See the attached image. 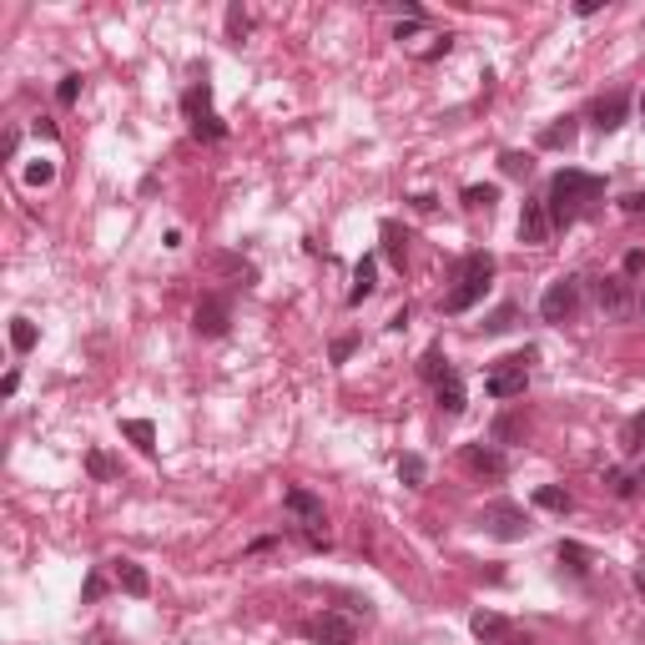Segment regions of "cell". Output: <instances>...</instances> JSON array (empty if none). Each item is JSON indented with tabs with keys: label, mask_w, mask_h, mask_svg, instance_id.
<instances>
[{
	"label": "cell",
	"mask_w": 645,
	"mask_h": 645,
	"mask_svg": "<svg viewBox=\"0 0 645 645\" xmlns=\"http://www.w3.org/2000/svg\"><path fill=\"white\" fill-rule=\"evenodd\" d=\"M605 197V182L590 172H560L550 182V197H545V207H550V222L555 227H575V222L590 212V207Z\"/></svg>",
	"instance_id": "obj_1"
},
{
	"label": "cell",
	"mask_w": 645,
	"mask_h": 645,
	"mask_svg": "<svg viewBox=\"0 0 645 645\" xmlns=\"http://www.w3.org/2000/svg\"><path fill=\"white\" fill-rule=\"evenodd\" d=\"M489 278H494V257L489 252H469L454 272V287L444 293V313H469L474 303L489 293Z\"/></svg>",
	"instance_id": "obj_2"
},
{
	"label": "cell",
	"mask_w": 645,
	"mask_h": 645,
	"mask_svg": "<svg viewBox=\"0 0 645 645\" xmlns=\"http://www.w3.org/2000/svg\"><path fill=\"white\" fill-rule=\"evenodd\" d=\"M580 298H585V278H560V283L545 287L539 313H545V323H570L580 313Z\"/></svg>",
	"instance_id": "obj_3"
},
{
	"label": "cell",
	"mask_w": 645,
	"mask_h": 645,
	"mask_svg": "<svg viewBox=\"0 0 645 645\" xmlns=\"http://www.w3.org/2000/svg\"><path fill=\"white\" fill-rule=\"evenodd\" d=\"M524 383H530V353H509V358H499L494 368H489L484 389L494 398H520Z\"/></svg>",
	"instance_id": "obj_4"
},
{
	"label": "cell",
	"mask_w": 645,
	"mask_h": 645,
	"mask_svg": "<svg viewBox=\"0 0 645 645\" xmlns=\"http://www.w3.org/2000/svg\"><path fill=\"white\" fill-rule=\"evenodd\" d=\"M303 635L318 645H353L358 641V620L353 615H338V610H323V615H308L303 620Z\"/></svg>",
	"instance_id": "obj_5"
},
{
	"label": "cell",
	"mask_w": 645,
	"mask_h": 645,
	"mask_svg": "<svg viewBox=\"0 0 645 645\" xmlns=\"http://www.w3.org/2000/svg\"><path fill=\"white\" fill-rule=\"evenodd\" d=\"M479 524H484V535H494V539H524V535H530V520H524V509H520V504H509V499L484 504Z\"/></svg>",
	"instance_id": "obj_6"
},
{
	"label": "cell",
	"mask_w": 645,
	"mask_h": 645,
	"mask_svg": "<svg viewBox=\"0 0 645 645\" xmlns=\"http://www.w3.org/2000/svg\"><path fill=\"white\" fill-rule=\"evenodd\" d=\"M192 328L202 333V338H222V333L232 328V303L217 298V293H207V298L197 303V313H192Z\"/></svg>",
	"instance_id": "obj_7"
},
{
	"label": "cell",
	"mask_w": 645,
	"mask_h": 645,
	"mask_svg": "<svg viewBox=\"0 0 645 645\" xmlns=\"http://www.w3.org/2000/svg\"><path fill=\"white\" fill-rule=\"evenodd\" d=\"M595 303H600V313L625 318V313H635V287H630L625 278H600V283H595Z\"/></svg>",
	"instance_id": "obj_8"
},
{
	"label": "cell",
	"mask_w": 645,
	"mask_h": 645,
	"mask_svg": "<svg viewBox=\"0 0 645 645\" xmlns=\"http://www.w3.org/2000/svg\"><path fill=\"white\" fill-rule=\"evenodd\" d=\"M555 232V222H550V207H545V197H530L520 212V237L524 242H545V237Z\"/></svg>",
	"instance_id": "obj_9"
},
{
	"label": "cell",
	"mask_w": 645,
	"mask_h": 645,
	"mask_svg": "<svg viewBox=\"0 0 645 645\" xmlns=\"http://www.w3.org/2000/svg\"><path fill=\"white\" fill-rule=\"evenodd\" d=\"M283 509L298 524H328V520H323V499H318L313 489H287V494H283Z\"/></svg>",
	"instance_id": "obj_10"
},
{
	"label": "cell",
	"mask_w": 645,
	"mask_h": 645,
	"mask_svg": "<svg viewBox=\"0 0 645 645\" xmlns=\"http://www.w3.org/2000/svg\"><path fill=\"white\" fill-rule=\"evenodd\" d=\"M625 111H630L625 91H610V96H600L595 106H590V122H595L600 131H620V126H625Z\"/></svg>",
	"instance_id": "obj_11"
},
{
	"label": "cell",
	"mask_w": 645,
	"mask_h": 645,
	"mask_svg": "<svg viewBox=\"0 0 645 645\" xmlns=\"http://www.w3.org/2000/svg\"><path fill=\"white\" fill-rule=\"evenodd\" d=\"M464 469L469 474H489V479H499L509 464H504L499 449H489V444H464Z\"/></svg>",
	"instance_id": "obj_12"
},
{
	"label": "cell",
	"mask_w": 645,
	"mask_h": 645,
	"mask_svg": "<svg viewBox=\"0 0 645 645\" xmlns=\"http://www.w3.org/2000/svg\"><path fill=\"white\" fill-rule=\"evenodd\" d=\"M469 630H474V635H479L484 645H504L509 635H515V630H509V620H504V615H494V610H479V615L469 620Z\"/></svg>",
	"instance_id": "obj_13"
},
{
	"label": "cell",
	"mask_w": 645,
	"mask_h": 645,
	"mask_svg": "<svg viewBox=\"0 0 645 645\" xmlns=\"http://www.w3.org/2000/svg\"><path fill=\"white\" fill-rule=\"evenodd\" d=\"M575 137H580V122H575V116H555L550 126H545V131H539V146H575Z\"/></svg>",
	"instance_id": "obj_14"
},
{
	"label": "cell",
	"mask_w": 645,
	"mask_h": 645,
	"mask_svg": "<svg viewBox=\"0 0 645 645\" xmlns=\"http://www.w3.org/2000/svg\"><path fill=\"white\" fill-rule=\"evenodd\" d=\"M434 398H439V409H444V413H464V383H459L454 368H449V374L434 383Z\"/></svg>",
	"instance_id": "obj_15"
},
{
	"label": "cell",
	"mask_w": 645,
	"mask_h": 645,
	"mask_svg": "<svg viewBox=\"0 0 645 645\" xmlns=\"http://www.w3.org/2000/svg\"><path fill=\"white\" fill-rule=\"evenodd\" d=\"M116 585H122L126 595H152V580H146V570L137 565V560H122V565H116Z\"/></svg>",
	"instance_id": "obj_16"
},
{
	"label": "cell",
	"mask_w": 645,
	"mask_h": 645,
	"mask_svg": "<svg viewBox=\"0 0 645 645\" xmlns=\"http://www.w3.org/2000/svg\"><path fill=\"white\" fill-rule=\"evenodd\" d=\"M374 287H378V263L374 257H363L358 268H353V293H348V303L358 308L363 298H374Z\"/></svg>",
	"instance_id": "obj_17"
},
{
	"label": "cell",
	"mask_w": 645,
	"mask_h": 645,
	"mask_svg": "<svg viewBox=\"0 0 645 645\" xmlns=\"http://www.w3.org/2000/svg\"><path fill=\"white\" fill-rule=\"evenodd\" d=\"M122 434L137 444L142 454H157V429L146 424V419H122Z\"/></svg>",
	"instance_id": "obj_18"
},
{
	"label": "cell",
	"mask_w": 645,
	"mask_h": 645,
	"mask_svg": "<svg viewBox=\"0 0 645 645\" xmlns=\"http://www.w3.org/2000/svg\"><path fill=\"white\" fill-rule=\"evenodd\" d=\"M182 106H187V116H192V122H202V116H212V86H207V81H202V86H192V91L182 96Z\"/></svg>",
	"instance_id": "obj_19"
},
{
	"label": "cell",
	"mask_w": 645,
	"mask_h": 645,
	"mask_svg": "<svg viewBox=\"0 0 645 645\" xmlns=\"http://www.w3.org/2000/svg\"><path fill=\"white\" fill-rule=\"evenodd\" d=\"M535 504H539V509H550V515H570V504H575V499H570L560 484H545V489H535Z\"/></svg>",
	"instance_id": "obj_20"
},
{
	"label": "cell",
	"mask_w": 645,
	"mask_h": 645,
	"mask_svg": "<svg viewBox=\"0 0 645 645\" xmlns=\"http://www.w3.org/2000/svg\"><path fill=\"white\" fill-rule=\"evenodd\" d=\"M560 565H570V575H590V550L575 545V539H565L560 545Z\"/></svg>",
	"instance_id": "obj_21"
},
{
	"label": "cell",
	"mask_w": 645,
	"mask_h": 645,
	"mask_svg": "<svg viewBox=\"0 0 645 645\" xmlns=\"http://www.w3.org/2000/svg\"><path fill=\"white\" fill-rule=\"evenodd\" d=\"M489 439H494V444H515V439H524V419H515V413H504V419H494V429H489Z\"/></svg>",
	"instance_id": "obj_22"
},
{
	"label": "cell",
	"mask_w": 645,
	"mask_h": 645,
	"mask_svg": "<svg viewBox=\"0 0 645 645\" xmlns=\"http://www.w3.org/2000/svg\"><path fill=\"white\" fill-rule=\"evenodd\" d=\"M398 479L419 489V484H424V479H429V464H424V459H419V454H404V459H398Z\"/></svg>",
	"instance_id": "obj_23"
},
{
	"label": "cell",
	"mask_w": 645,
	"mask_h": 645,
	"mask_svg": "<svg viewBox=\"0 0 645 645\" xmlns=\"http://www.w3.org/2000/svg\"><path fill=\"white\" fill-rule=\"evenodd\" d=\"M419 374H424L429 383H439V378L449 374V358H444V348H439V343H434V348L424 353V363H419Z\"/></svg>",
	"instance_id": "obj_24"
},
{
	"label": "cell",
	"mask_w": 645,
	"mask_h": 645,
	"mask_svg": "<svg viewBox=\"0 0 645 645\" xmlns=\"http://www.w3.org/2000/svg\"><path fill=\"white\" fill-rule=\"evenodd\" d=\"M11 343H16V353H31L35 348V323L31 318H16V323H11Z\"/></svg>",
	"instance_id": "obj_25"
},
{
	"label": "cell",
	"mask_w": 645,
	"mask_h": 645,
	"mask_svg": "<svg viewBox=\"0 0 645 645\" xmlns=\"http://www.w3.org/2000/svg\"><path fill=\"white\" fill-rule=\"evenodd\" d=\"M620 444H625V454H641V449H645V413H635V419L625 424Z\"/></svg>",
	"instance_id": "obj_26"
},
{
	"label": "cell",
	"mask_w": 645,
	"mask_h": 645,
	"mask_svg": "<svg viewBox=\"0 0 645 645\" xmlns=\"http://www.w3.org/2000/svg\"><path fill=\"white\" fill-rule=\"evenodd\" d=\"M499 202V187H464V207H469V212H479V207H494Z\"/></svg>",
	"instance_id": "obj_27"
},
{
	"label": "cell",
	"mask_w": 645,
	"mask_h": 645,
	"mask_svg": "<svg viewBox=\"0 0 645 645\" xmlns=\"http://www.w3.org/2000/svg\"><path fill=\"white\" fill-rule=\"evenodd\" d=\"M383 252L404 268V232H398V222H383Z\"/></svg>",
	"instance_id": "obj_28"
},
{
	"label": "cell",
	"mask_w": 645,
	"mask_h": 645,
	"mask_svg": "<svg viewBox=\"0 0 645 645\" xmlns=\"http://www.w3.org/2000/svg\"><path fill=\"white\" fill-rule=\"evenodd\" d=\"M499 167H504V177H530V172H535V161L524 157V152H504Z\"/></svg>",
	"instance_id": "obj_29"
},
{
	"label": "cell",
	"mask_w": 645,
	"mask_h": 645,
	"mask_svg": "<svg viewBox=\"0 0 645 645\" xmlns=\"http://www.w3.org/2000/svg\"><path fill=\"white\" fill-rule=\"evenodd\" d=\"M515 318H520V308H515V303H504L499 313L484 323V333H509V328H515Z\"/></svg>",
	"instance_id": "obj_30"
},
{
	"label": "cell",
	"mask_w": 645,
	"mask_h": 645,
	"mask_svg": "<svg viewBox=\"0 0 645 645\" xmlns=\"http://www.w3.org/2000/svg\"><path fill=\"white\" fill-rule=\"evenodd\" d=\"M26 182H31V187H46V182H56V161H31V167H26Z\"/></svg>",
	"instance_id": "obj_31"
},
{
	"label": "cell",
	"mask_w": 645,
	"mask_h": 645,
	"mask_svg": "<svg viewBox=\"0 0 645 645\" xmlns=\"http://www.w3.org/2000/svg\"><path fill=\"white\" fill-rule=\"evenodd\" d=\"M86 469H91L96 479H111V474H116V464H111V459L101 454V449H91V454H86Z\"/></svg>",
	"instance_id": "obj_32"
},
{
	"label": "cell",
	"mask_w": 645,
	"mask_h": 645,
	"mask_svg": "<svg viewBox=\"0 0 645 645\" xmlns=\"http://www.w3.org/2000/svg\"><path fill=\"white\" fill-rule=\"evenodd\" d=\"M76 96H81V76H61V86H56V101H61V106H71Z\"/></svg>",
	"instance_id": "obj_33"
},
{
	"label": "cell",
	"mask_w": 645,
	"mask_h": 645,
	"mask_svg": "<svg viewBox=\"0 0 645 645\" xmlns=\"http://www.w3.org/2000/svg\"><path fill=\"white\" fill-rule=\"evenodd\" d=\"M605 484H610L615 494H620V499H630V494H635V479H625L620 469H610V474H605Z\"/></svg>",
	"instance_id": "obj_34"
},
{
	"label": "cell",
	"mask_w": 645,
	"mask_h": 645,
	"mask_svg": "<svg viewBox=\"0 0 645 645\" xmlns=\"http://www.w3.org/2000/svg\"><path fill=\"white\" fill-rule=\"evenodd\" d=\"M298 530H303V539H308L313 550H328V530H323V524H298Z\"/></svg>",
	"instance_id": "obj_35"
},
{
	"label": "cell",
	"mask_w": 645,
	"mask_h": 645,
	"mask_svg": "<svg viewBox=\"0 0 645 645\" xmlns=\"http://www.w3.org/2000/svg\"><path fill=\"white\" fill-rule=\"evenodd\" d=\"M353 348H358V338H353V333H343V338H333V363H343L348 353H353Z\"/></svg>",
	"instance_id": "obj_36"
},
{
	"label": "cell",
	"mask_w": 645,
	"mask_h": 645,
	"mask_svg": "<svg viewBox=\"0 0 645 645\" xmlns=\"http://www.w3.org/2000/svg\"><path fill=\"white\" fill-rule=\"evenodd\" d=\"M248 26H252V20H248V11H242V5H232V11H227V31H232V35H242Z\"/></svg>",
	"instance_id": "obj_37"
},
{
	"label": "cell",
	"mask_w": 645,
	"mask_h": 645,
	"mask_svg": "<svg viewBox=\"0 0 645 645\" xmlns=\"http://www.w3.org/2000/svg\"><path fill=\"white\" fill-rule=\"evenodd\" d=\"M106 595V580L101 575H86V585H81V600H101Z\"/></svg>",
	"instance_id": "obj_38"
},
{
	"label": "cell",
	"mask_w": 645,
	"mask_h": 645,
	"mask_svg": "<svg viewBox=\"0 0 645 645\" xmlns=\"http://www.w3.org/2000/svg\"><path fill=\"white\" fill-rule=\"evenodd\" d=\"M645 268V252L635 248V252H625V272H641Z\"/></svg>",
	"instance_id": "obj_39"
},
{
	"label": "cell",
	"mask_w": 645,
	"mask_h": 645,
	"mask_svg": "<svg viewBox=\"0 0 645 645\" xmlns=\"http://www.w3.org/2000/svg\"><path fill=\"white\" fill-rule=\"evenodd\" d=\"M620 207H625V212H645V192H630V197H625Z\"/></svg>",
	"instance_id": "obj_40"
},
{
	"label": "cell",
	"mask_w": 645,
	"mask_h": 645,
	"mask_svg": "<svg viewBox=\"0 0 645 645\" xmlns=\"http://www.w3.org/2000/svg\"><path fill=\"white\" fill-rule=\"evenodd\" d=\"M504 645H535V641H530V635H509Z\"/></svg>",
	"instance_id": "obj_41"
},
{
	"label": "cell",
	"mask_w": 645,
	"mask_h": 645,
	"mask_svg": "<svg viewBox=\"0 0 645 645\" xmlns=\"http://www.w3.org/2000/svg\"><path fill=\"white\" fill-rule=\"evenodd\" d=\"M635 313H641V318H645V293H635Z\"/></svg>",
	"instance_id": "obj_42"
},
{
	"label": "cell",
	"mask_w": 645,
	"mask_h": 645,
	"mask_svg": "<svg viewBox=\"0 0 645 645\" xmlns=\"http://www.w3.org/2000/svg\"><path fill=\"white\" fill-rule=\"evenodd\" d=\"M635 585H641V595H645V570H641V575H635Z\"/></svg>",
	"instance_id": "obj_43"
},
{
	"label": "cell",
	"mask_w": 645,
	"mask_h": 645,
	"mask_svg": "<svg viewBox=\"0 0 645 645\" xmlns=\"http://www.w3.org/2000/svg\"><path fill=\"white\" fill-rule=\"evenodd\" d=\"M641 116H645V96H641Z\"/></svg>",
	"instance_id": "obj_44"
}]
</instances>
